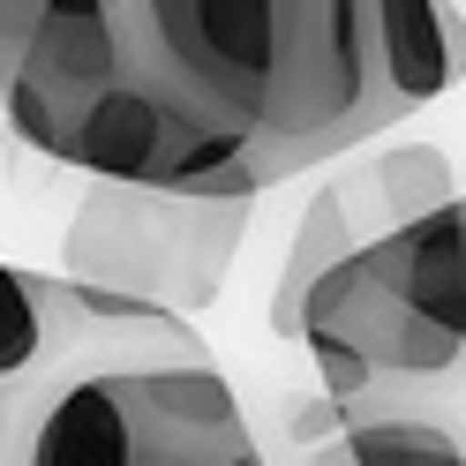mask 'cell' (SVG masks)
<instances>
[{
	"instance_id": "1",
	"label": "cell",
	"mask_w": 466,
	"mask_h": 466,
	"mask_svg": "<svg viewBox=\"0 0 466 466\" xmlns=\"http://www.w3.org/2000/svg\"><path fill=\"white\" fill-rule=\"evenodd\" d=\"M128 53L248 151L256 181L354 158L406 113L384 91L361 0H113Z\"/></svg>"
},
{
	"instance_id": "2",
	"label": "cell",
	"mask_w": 466,
	"mask_h": 466,
	"mask_svg": "<svg viewBox=\"0 0 466 466\" xmlns=\"http://www.w3.org/2000/svg\"><path fill=\"white\" fill-rule=\"evenodd\" d=\"M38 466H248L256 436L211 354L196 361H113L61 384L31 429Z\"/></svg>"
},
{
	"instance_id": "3",
	"label": "cell",
	"mask_w": 466,
	"mask_h": 466,
	"mask_svg": "<svg viewBox=\"0 0 466 466\" xmlns=\"http://www.w3.org/2000/svg\"><path fill=\"white\" fill-rule=\"evenodd\" d=\"M248 226H256V196H203V188L91 173V188H83L76 218L61 233V271L203 316L226 294Z\"/></svg>"
},
{
	"instance_id": "4",
	"label": "cell",
	"mask_w": 466,
	"mask_h": 466,
	"mask_svg": "<svg viewBox=\"0 0 466 466\" xmlns=\"http://www.w3.org/2000/svg\"><path fill=\"white\" fill-rule=\"evenodd\" d=\"M121 68H128V31H121V8H113V0H46L31 38H23V53L0 68L8 128L31 143L38 158H61L76 113Z\"/></svg>"
},
{
	"instance_id": "5",
	"label": "cell",
	"mask_w": 466,
	"mask_h": 466,
	"mask_svg": "<svg viewBox=\"0 0 466 466\" xmlns=\"http://www.w3.org/2000/svg\"><path fill=\"white\" fill-rule=\"evenodd\" d=\"M384 226H391V211H384V196H376L361 158L346 173H331V181L301 203V226H294V241H286V256H279V279H271V331L286 346H301V301H309V286L324 279L339 256H354L361 241H376Z\"/></svg>"
},
{
	"instance_id": "6",
	"label": "cell",
	"mask_w": 466,
	"mask_h": 466,
	"mask_svg": "<svg viewBox=\"0 0 466 466\" xmlns=\"http://www.w3.org/2000/svg\"><path fill=\"white\" fill-rule=\"evenodd\" d=\"M376 68L399 113H421L429 98H444L466 83V8L459 0H361Z\"/></svg>"
},
{
	"instance_id": "7",
	"label": "cell",
	"mask_w": 466,
	"mask_h": 466,
	"mask_svg": "<svg viewBox=\"0 0 466 466\" xmlns=\"http://www.w3.org/2000/svg\"><path fill=\"white\" fill-rule=\"evenodd\" d=\"M346 459L354 466H459L466 444L444 429V421H429V414H346Z\"/></svg>"
},
{
	"instance_id": "8",
	"label": "cell",
	"mask_w": 466,
	"mask_h": 466,
	"mask_svg": "<svg viewBox=\"0 0 466 466\" xmlns=\"http://www.w3.org/2000/svg\"><path fill=\"white\" fill-rule=\"evenodd\" d=\"M361 166H369L376 196H384L391 226H399V218H421V211H436V203L459 196V173H451V151H444V143H391V151H369Z\"/></svg>"
},
{
	"instance_id": "9",
	"label": "cell",
	"mask_w": 466,
	"mask_h": 466,
	"mask_svg": "<svg viewBox=\"0 0 466 466\" xmlns=\"http://www.w3.org/2000/svg\"><path fill=\"white\" fill-rule=\"evenodd\" d=\"M46 0H0V68L23 53V38H31V23H38Z\"/></svg>"
},
{
	"instance_id": "10",
	"label": "cell",
	"mask_w": 466,
	"mask_h": 466,
	"mask_svg": "<svg viewBox=\"0 0 466 466\" xmlns=\"http://www.w3.org/2000/svg\"><path fill=\"white\" fill-rule=\"evenodd\" d=\"M0 451H15V444H8V414H0Z\"/></svg>"
}]
</instances>
